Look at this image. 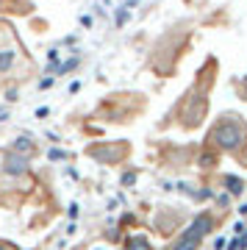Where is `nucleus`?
Here are the masks:
<instances>
[{
  "label": "nucleus",
  "mask_w": 247,
  "mask_h": 250,
  "mask_svg": "<svg viewBox=\"0 0 247 250\" xmlns=\"http://www.w3.org/2000/svg\"><path fill=\"white\" fill-rule=\"evenodd\" d=\"M208 142H211L214 147L225 150V153H239V147L247 145V125L242 123L236 114H225V117H220V123L211 128Z\"/></svg>",
  "instance_id": "1"
},
{
  "label": "nucleus",
  "mask_w": 247,
  "mask_h": 250,
  "mask_svg": "<svg viewBox=\"0 0 247 250\" xmlns=\"http://www.w3.org/2000/svg\"><path fill=\"white\" fill-rule=\"evenodd\" d=\"M6 31V25H0V75H6V72L14 70V64H17L20 59V42L14 45V36L11 34H3Z\"/></svg>",
  "instance_id": "2"
},
{
  "label": "nucleus",
  "mask_w": 247,
  "mask_h": 250,
  "mask_svg": "<svg viewBox=\"0 0 247 250\" xmlns=\"http://www.w3.org/2000/svg\"><path fill=\"white\" fill-rule=\"evenodd\" d=\"M208 228H211V220H208V217L197 220V223H194L192 228L175 242V245H169V250H197V245L203 242V236L208 233Z\"/></svg>",
  "instance_id": "3"
},
{
  "label": "nucleus",
  "mask_w": 247,
  "mask_h": 250,
  "mask_svg": "<svg viewBox=\"0 0 247 250\" xmlns=\"http://www.w3.org/2000/svg\"><path fill=\"white\" fill-rule=\"evenodd\" d=\"M6 172H25V159L22 156H6Z\"/></svg>",
  "instance_id": "4"
},
{
  "label": "nucleus",
  "mask_w": 247,
  "mask_h": 250,
  "mask_svg": "<svg viewBox=\"0 0 247 250\" xmlns=\"http://www.w3.org/2000/svg\"><path fill=\"white\" fill-rule=\"evenodd\" d=\"M128 250H150V248H147V242L144 239H133L131 245H128Z\"/></svg>",
  "instance_id": "5"
},
{
  "label": "nucleus",
  "mask_w": 247,
  "mask_h": 250,
  "mask_svg": "<svg viewBox=\"0 0 247 250\" xmlns=\"http://www.w3.org/2000/svg\"><path fill=\"white\" fill-rule=\"evenodd\" d=\"M6 117H9V111H6V108H0V123H3Z\"/></svg>",
  "instance_id": "6"
},
{
  "label": "nucleus",
  "mask_w": 247,
  "mask_h": 250,
  "mask_svg": "<svg viewBox=\"0 0 247 250\" xmlns=\"http://www.w3.org/2000/svg\"><path fill=\"white\" fill-rule=\"evenodd\" d=\"M0 250H14L11 245H6V242H0Z\"/></svg>",
  "instance_id": "7"
}]
</instances>
